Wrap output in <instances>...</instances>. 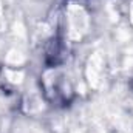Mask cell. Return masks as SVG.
Returning a JSON list of instances; mask_svg holds the SVG:
<instances>
[{
  "mask_svg": "<svg viewBox=\"0 0 133 133\" xmlns=\"http://www.w3.org/2000/svg\"><path fill=\"white\" fill-rule=\"evenodd\" d=\"M70 22H71V30L73 31H84L85 30V25H87V19L84 16V12L81 9H76V11H71L70 12Z\"/></svg>",
  "mask_w": 133,
  "mask_h": 133,
  "instance_id": "obj_1",
  "label": "cell"
}]
</instances>
